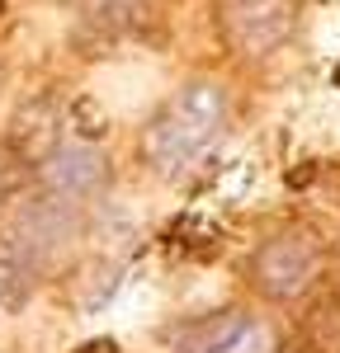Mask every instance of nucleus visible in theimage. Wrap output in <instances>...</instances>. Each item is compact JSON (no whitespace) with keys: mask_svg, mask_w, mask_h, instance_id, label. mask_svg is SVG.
<instances>
[{"mask_svg":"<svg viewBox=\"0 0 340 353\" xmlns=\"http://www.w3.org/2000/svg\"><path fill=\"white\" fill-rule=\"evenodd\" d=\"M66 128H71V118H66V109H62L57 99H33V104H24V109L15 113V128H10L5 141L24 156L28 170H38V165L71 137Z\"/></svg>","mask_w":340,"mask_h":353,"instance_id":"6","label":"nucleus"},{"mask_svg":"<svg viewBox=\"0 0 340 353\" xmlns=\"http://www.w3.org/2000/svg\"><path fill=\"white\" fill-rule=\"evenodd\" d=\"M0 90H5V61H0Z\"/></svg>","mask_w":340,"mask_h":353,"instance_id":"10","label":"nucleus"},{"mask_svg":"<svg viewBox=\"0 0 340 353\" xmlns=\"http://www.w3.org/2000/svg\"><path fill=\"white\" fill-rule=\"evenodd\" d=\"M326 273V241L312 226H283L255 245L246 278L265 301H298Z\"/></svg>","mask_w":340,"mask_h":353,"instance_id":"2","label":"nucleus"},{"mask_svg":"<svg viewBox=\"0 0 340 353\" xmlns=\"http://www.w3.org/2000/svg\"><path fill=\"white\" fill-rule=\"evenodd\" d=\"M76 353H118V344H113V339H90V344H81Z\"/></svg>","mask_w":340,"mask_h":353,"instance_id":"9","label":"nucleus"},{"mask_svg":"<svg viewBox=\"0 0 340 353\" xmlns=\"http://www.w3.org/2000/svg\"><path fill=\"white\" fill-rule=\"evenodd\" d=\"M232 118V99L218 81H185L161 109L147 118L142 128V161L151 165V174L161 179H180L189 174L227 132Z\"/></svg>","mask_w":340,"mask_h":353,"instance_id":"1","label":"nucleus"},{"mask_svg":"<svg viewBox=\"0 0 340 353\" xmlns=\"http://www.w3.org/2000/svg\"><path fill=\"white\" fill-rule=\"evenodd\" d=\"M38 174V189L71 203V208H90L95 198H104L109 189V156L90 141V137H66L48 161L33 170Z\"/></svg>","mask_w":340,"mask_h":353,"instance_id":"3","label":"nucleus"},{"mask_svg":"<svg viewBox=\"0 0 340 353\" xmlns=\"http://www.w3.org/2000/svg\"><path fill=\"white\" fill-rule=\"evenodd\" d=\"M28 179H33V170L24 165V156H19L10 141H0V217L19 203V193L28 189Z\"/></svg>","mask_w":340,"mask_h":353,"instance_id":"8","label":"nucleus"},{"mask_svg":"<svg viewBox=\"0 0 340 353\" xmlns=\"http://www.w3.org/2000/svg\"><path fill=\"white\" fill-rule=\"evenodd\" d=\"M180 353H279V334L251 311H213L180 330Z\"/></svg>","mask_w":340,"mask_h":353,"instance_id":"4","label":"nucleus"},{"mask_svg":"<svg viewBox=\"0 0 340 353\" xmlns=\"http://www.w3.org/2000/svg\"><path fill=\"white\" fill-rule=\"evenodd\" d=\"M293 28L288 0H227L223 5V38L241 57H270L283 48Z\"/></svg>","mask_w":340,"mask_h":353,"instance_id":"5","label":"nucleus"},{"mask_svg":"<svg viewBox=\"0 0 340 353\" xmlns=\"http://www.w3.org/2000/svg\"><path fill=\"white\" fill-rule=\"evenodd\" d=\"M71 14L81 24L100 28V33H118V28H133L147 14V0H66Z\"/></svg>","mask_w":340,"mask_h":353,"instance_id":"7","label":"nucleus"}]
</instances>
